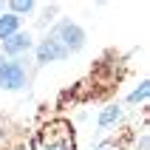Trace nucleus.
Listing matches in <instances>:
<instances>
[{"instance_id":"4","label":"nucleus","mask_w":150,"mask_h":150,"mask_svg":"<svg viewBox=\"0 0 150 150\" xmlns=\"http://www.w3.org/2000/svg\"><path fill=\"white\" fill-rule=\"evenodd\" d=\"M65 57H68L65 48H59L51 37H48V40H42L40 48H37V59H40V62H54V59H65Z\"/></svg>"},{"instance_id":"9","label":"nucleus","mask_w":150,"mask_h":150,"mask_svg":"<svg viewBox=\"0 0 150 150\" xmlns=\"http://www.w3.org/2000/svg\"><path fill=\"white\" fill-rule=\"evenodd\" d=\"M31 8H34V3H31V0H11V14H20V11H23V14H25V11H31Z\"/></svg>"},{"instance_id":"8","label":"nucleus","mask_w":150,"mask_h":150,"mask_svg":"<svg viewBox=\"0 0 150 150\" xmlns=\"http://www.w3.org/2000/svg\"><path fill=\"white\" fill-rule=\"evenodd\" d=\"M147 93H150V82H142L127 99H130V102H144V99H147Z\"/></svg>"},{"instance_id":"6","label":"nucleus","mask_w":150,"mask_h":150,"mask_svg":"<svg viewBox=\"0 0 150 150\" xmlns=\"http://www.w3.org/2000/svg\"><path fill=\"white\" fill-rule=\"evenodd\" d=\"M17 25H20V17L3 14V17H0V40H8L11 34H17Z\"/></svg>"},{"instance_id":"10","label":"nucleus","mask_w":150,"mask_h":150,"mask_svg":"<svg viewBox=\"0 0 150 150\" xmlns=\"http://www.w3.org/2000/svg\"><path fill=\"white\" fill-rule=\"evenodd\" d=\"M3 65H6V59H3V57H0V68H3Z\"/></svg>"},{"instance_id":"2","label":"nucleus","mask_w":150,"mask_h":150,"mask_svg":"<svg viewBox=\"0 0 150 150\" xmlns=\"http://www.w3.org/2000/svg\"><path fill=\"white\" fill-rule=\"evenodd\" d=\"M48 37L57 42L59 48H65V54L79 51V48L85 45V31H82L76 23H71V20H62L59 25H54V31H51Z\"/></svg>"},{"instance_id":"3","label":"nucleus","mask_w":150,"mask_h":150,"mask_svg":"<svg viewBox=\"0 0 150 150\" xmlns=\"http://www.w3.org/2000/svg\"><path fill=\"white\" fill-rule=\"evenodd\" d=\"M25 85V68L20 62H6V65L0 68V88H6V91H17V88H23Z\"/></svg>"},{"instance_id":"5","label":"nucleus","mask_w":150,"mask_h":150,"mask_svg":"<svg viewBox=\"0 0 150 150\" xmlns=\"http://www.w3.org/2000/svg\"><path fill=\"white\" fill-rule=\"evenodd\" d=\"M31 48V37L28 34H11L8 40H3V51L6 54H11V57H17V54H23V51H28Z\"/></svg>"},{"instance_id":"7","label":"nucleus","mask_w":150,"mask_h":150,"mask_svg":"<svg viewBox=\"0 0 150 150\" xmlns=\"http://www.w3.org/2000/svg\"><path fill=\"white\" fill-rule=\"evenodd\" d=\"M119 116H122V110H119L116 105H113V108H105V110H102V116H99V125H102V127H108V125H113Z\"/></svg>"},{"instance_id":"1","label":"nucleus","mask_w":150,"mask_h":150,"mask_svg":"<svg viewBox=\"0 0 150 150\" xmlns=\"http://www.w3.org/2000/svg\"><path fill=\"white\" fill-rule=\"evenodd\" d=\"M42 147L45 150H76L74 142V130L68 122H51L42 127Z\"/></svg>"}]
</instances>
